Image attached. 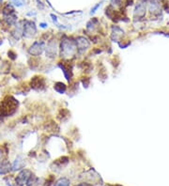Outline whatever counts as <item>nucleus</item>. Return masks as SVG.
<instances>
[{
  "instance_id": "obj_26",
  "label": "nucleus",
  "mask_w": 169,
  "mask_h": 186,
  "mask_svg": "<svg viewBox=\"0 0 169 186\" xmlns=\"http://www.w3.org/2000/svg\"><path fill=\"white\" fill-rule=\"evenodd\" d=\"M5 154H7V153L4 151V148L1 147V148H0V162L4 160V156H5Z\"/></svg>"
},
{
  "instance_id": "obj_13",
  "label": "nucleus",
  "mask_w": 169,
  "mask_h": 186,
  "mask_svg": "<svg viewBox=\"0 0 169 186\" xmlns=\"http://www.w3.org/2000/svg\"><path fill=\"white\" fill-rule=\"evenodd\" d=\"M69 163V158L68 157H61L58 160H56L55 162H53L51 164V167L55 170H58V169H63V167H65L66 165Z\"/></svg>"
},
{
  "instance_id": "obj_10",
  "label": "nucleus",
  "mask_w": 169,
  "mask_h": 186,
  "mask_svg": "<svg viewBox=\"0 0 169 186\" xmlns=\"http://www.w3.org/2000/svg\"><path fill=\"white\" fill-rule=\"evenodd\" d=\"M45 79L42 76H34L30 80V88L35 91H42L45 89Z\"/></svg>"
},
{
  "instance_id": "obj_6",
  "label": "nucleus",
  "mask_w": 169,
  "mask_h": 186,
  "mask_svg": "<svg viewBox=\"0 0 169 186\" xmlns=\"http://www.w3.org/2000/svg\"><path fill=\"white\" fill-rule=\"evenodd\" d=\"M74 39H75V44L77 47V54L83 55L87 50L90 49L91 42L86 37L78 36L76 38H74Z\"/></svg>"
},
{
  "instance_id": "obj_19",
  "label": "nucleus",
  "mask_w": 169,
  "mask_h": 186,
  "mask_svg": "<svg viewBox=\"0 0 169 186\" xmlns=\"http://www.w3.org/2000/svg\"><path fill=\"white\" fill-rule=\"evenodd\" d=\"M54 89H55L59 94H64L67 91V86L62 82H57L54 85Z\"/></svg>"
},
{
  "instance_id": "obj_2",
  "label": "nucleus",
  "mask_w": 169,
  "mask_h": 186,
  "mask_svg": "<svg viewBox=\"0 0 169 186\" xmlns=\"http://www.w3.org/2000/svg\"><path fill=\"white\" fill-rule=\"evenodd\" d=\"M19 103L12 96H7L0 103V117H10L17 111Z\"/></svg>"
},
{
  "instance_id": "obj_15",
  "label": "nucleus",
  "mask_w": 169,
  "mask_h": 186,
  "mask_svg": "<svg viewBox=\"0 0 169 186\" xmlns=\"http://www.w3.org/2000/svg\"><path fill=\"white\" fill-rule=\"evenodd\" d=\"M3 20L8 26H14L18 22V16L16 14V12H13L11 14L3 16Z\"/></svg>"
},
{
  "instance_id": "obj_32",
  "label": "nucleus",
  "mask_w": 169,
  "mask_h": 186,
  "mask_svg": "<svg viewBox=\"0 0 169 186\" xmlns=\"http://www.w3.org/2000/svg\"><path fill=\"white\" fill-rule=\"evenodd\" d=\"M0 137H1V135H0Z\"/></svg>"
},
{
  "instance_id": "obj_30",
  "label": "nucleus",
  "mask_w": 169,
  "mask_h": 186,
  "mask_svg": "<svg viewBox=\"0 0 169 186\" xmlns=\"http://www.w3.org/2000/svg\"><path fill=\"white\" fill-rule=\"evenodd\" d=\"M26 15H28V16H31V15H36V12H32V11H30V12H28V13H26Z\"/></svg>"
},
{
  "instance_id": "obj_23",
  "label": "nucleus",
  "mask_w": 169,
  "mask_h": 186,
  "mask_svg": "<svg viewBox=\"0 0 169 186\" xmlns=\"http://www.w3.org/2000/svg\"><path fill=\"white\" fill-rule=\"evenodd\" d=\"M11 2L15 7H18V8H20V7H22V6L25 5V0H11Z\"/></svg>"
},
{
  "instance_id": "obj_22",
  "label": "nucleus",
  "mask_w": 169,
  "mask_h": 186,
  "mask_svg": "<svg viewBox=\"0 0 169 186\" xmlns=\"http://www.w3.org/2000/svg\"><path fill=\"white\" fill-rule=\"evenodd\" d=\"M71 182L67 178H60L55 183V186H70Z\"/></svg>"
},
{
  "instance_id": "obj_14",
  "label": "nucleus",
  "mask_w": 169,
  "mask_h": 186,
  "mask_svg": "<svg viewBox=\"0 0 169 186\" xmlns=\"http://www.w3.org/2000/svg\"><path fill=\"white\" fill-rule=\"evenodd\" d=\"M12 171V164L8 160L0 162V175H7Z\"/></svg>"
},
{
  "instance_id": "obj_12",
  "label": "nucleus",
  "mask_w": 169,
  "mask_h": 186,
  "mask_svg": "<svg viewBox=\"0 0 169 186\" xmlns=\"http://www.w3.org/2000/svg\"><path fill=\"white\" fill-rule=\"evenodd\" d=\"M147 7L151 14L157 15L161 12V4L159 0H147Z\"/></svg>"
},
{
  "instance_id": "obj_31",
  "label": "nucleus",
  "mask_w": 169,
  "mask_h": 186,
  "mask_svg": "<svg viewBox=\"0 0 169 186\" xmlns=\"http://www.w3.org/2000/svg\"><path fill=\"white\" fill-rule=\"evenodd\" d=\"M2 3H3V0H0V5H2Z\"/></svg>"
},
{
  "instance_id": "obj_8",
  "label": "nucleus",
  "mask_w": 169,
  "mask_h": 186,
  "mask_svg": "<svg viewBox=\"0 0 169 186\" xmlns=\"http://www.w3.org/2000/svg\"><path fill=\"white\" fill-rule=\"evenodd\" d=\"M32 174H33L32 171L28 168H24L22 170H20L15 178V183L17 184V186L25 185L26 182H28V180L30 178V176Z\"/></svg>"
},
{
  "instance_id": "obj_5",
  "label": "nucleus",
  "mask_w": 169,
  "mask_h": 186,
  "mask_svg": "<svg viewBox=\"0 0 169 186\" xmlns=\"http://www.w3.org/2000/svg\"><path fill=\"white\" fill-rule=\"evenodd\" d=\"M37 25L35 22L31 20H24V38L25 39H33L37 35Z\"/></svg>"
},
{
  "instance_id": "obj_21",
  "label": "nucleus",
  "mask_w": 169,
  "mask_h": 186,
  "mask_svg": "<svg viewBox=\"0 0 169 186\" xmlns=\"http://www.w3.org/2000/svg\"><path fill=\"white\" fill-rule=\"evenodd\" d=\"M97 23H98V20L97 19H91L89 22H87L86 24V30L89 32H93L95 31V28H96V25H97Z\"/></svg>"
},
{
  "instance_id": "obj_4",
  "label": "nucleus",
  "mask_w": 169,
  "mask_h": 186,
  "mask_svg": "<svg viewBox=\"0 0 169 186\" xmlns=\"http://www.w3.org/2000/svg\"><path fill=\"white\" fill-rule=\"evenodd\" d=\"M45 46L46 43L42 39H39V41H35L28 48V55L34 57H39L40 55H42L45 51Z\"/></svg>"
},
{
  "instance_id": "obj_20",
  "label": "nucleus",
  "mask_w": 169,
  "mask_h": 186,
  "mask_svg": "<svg viewBox=\"0 0 169 186\" xmlns=\"http://www.w3.org/2000/svg\"><path fill=\"white\" fill-rule=\"evenodd\" d=\"M13 12H15V10H14V7L12 6V4H10V3L6 4V5L4 6L3 10H2V14H3V16L11 14V13H13Z\"/></svg>"
},
{
  "instance_id": "obj_18",
  "label": "nucleus",
  "mask_w": 169,
  "mask_h": 186,
  "mask_svg": "<svg viewBox=\"0 0 169 186\" xmlns=\"http://www.w3.org/2000/svg\"><path fill=\"white\" fill-rule=\"evenodd\" d=\"M25 186H43V183L40 179H39L34 174H32L28 180V182H26Z\"/></svg>"
},
{
  "instance_id": "obj_7",
  "label": "nucleus",
  "mask_w": 169,
  "mask_h": 186,
  "mask_svg": "<svg viewBox=\"0 0 169 186\" xmlns=\"http://www.w3.org/2000/svg\"><path fill=\"white\" fill-rule=\"evenodd\" d=\"M147 10V0H138V2L135 5V8L133 10V18L135 20H142L143 18H145Z\"/></svg>"
},
{
  "instance_id": "obj_29",
  "label": "nucleus",
  "mask_w": 169,
  "mask_h": 186,
  "mask_svg": "<svg viewBox=\"0 0 169 186\" xmlns=\"http://www.w3.org/2000/svg\"><path fill=\"white\" fill-rule=\"evenodd\" d=\"M47 26H48V24H46V23H40L39 24V28H46Z\"/></svg>"
},
{
  "instance_id": "obj_1",
  "label": "nucleus",
  "mask_w": 169,
  "mask_h": 186,
  "mask_svg": "<svg viewBox=\"0 0 169 186\" xmlns=\"http://www.w3.org/2000/svg\"><path fill=\"white\" fill-rule=\"evenodd\" d=\"M59 56L63 59H71L77 56L75 39L64 36L59 42Z\"/></svg>"
},
{
  "instance_id": "obj_17",
  "label": "nucleus",
  "mask_w": 169,
  "mask_h": 186,
  "mask_svg": "<svg viewBox=\"0 0 169 186\" xmlns=\"http://www.w3.org/2000/svg\"><path fill=\"white\" fill-rule=\"evenodd\" d=\"M57 66L63 71V74H64L65 78L67 79V81L70 82L71 81V69H70L69 66H67L65 63H62V62H58Z\"/></svg>"
},
{
  "instance_id": "obj_28",
  "label": "nucleus",
  "mask_w": 169,
  "mask_h": 186,
  "mask_svg": "<svg viewBox=\"0 0 169 186\" xmlns=\"http://www.w3.org/2000/svg\"><path fill=\"white\" fill-rule=\"evenodd\" d=\"M110 1L113 6H118V5H120V3H121L120 0H110Z\"/></svg>"
},
{
  "instance_id": "obj_11",
  "label": "nucleus",
  "mask_w": 169,
  "mask_h": 186,
  "mask_svg": "<svg viewBox=\"0 0 169 186\" xmlns=\"http://www.w3.org/2000/svg\"><path fill=\"white\" fill-rule=\"evenodd\" d=\"M124 36V31L123 29L118 25H113L111 28V36L110 39L112 42H119V41Z\"/></svg>"
},
{
  "instance_id": "obj_3",
  "label": "nucleus",
  "mask_w": 169,
  "mask_h": 186,
  "mask_svg": "<svg viewBox=\"0 0 169 186\" xmlns=\"http://www.w3.org/2000/svg\"><path fill=\"white\" fill-rule=\"evenodd\" d=\"M45 57L50 59H55L59 54V42L56 39H50L45 46Z\"/></svg>"
},
{
  "instance_id": "obj_9",
  "label": "nucleus",
  "mask_w": 169,
  "mask_h": 186,
  "mask_svg": "<svg viewBox=\"0 0 169 186\" xmlns=\"http://www.w3.org/2000/svg\"><path fill=\"white\" fill-rule=\"evenodd\" d=\"M10 36L16 42H19L20 39L24 38V20L18 21L17 24L13 26V29L10 32Z\"/></svg>"
},
{
  "instance_id": "obj_24",
  "label": "nucleus",
  "mask_w": 169,
  "mask_h": 186,
  "mask_svg": "<svg viewBox=\"0 0 169 186\" xmlns=\"http://www.w3.org/2000/svg\"><path fill=\"white\" fill-rule=\"evenodd\" d=\"M8 56L10 57V59H11V60H15V59L17 58V55H16V53L13 51V50H10L8 52Z\"/></svg>"
},
{
  "instance_id": "obj_27",
  "label": "nucleus",
  "mask_w": 169,
  "mask_h": 186,
  "mask_svg": "<svg viewBox=\"0 0 169 186\" xmlns=\"http://www.w3.org/2000/svg\"><path fill=\"white\" fill-rule=\"evenodd\" d=\"M131 44V42H128L127 43H122V42H118V45H119V47L121 48V49H125V48H127L128 46H129Z\"/></svg>"
},
{
  "instance_id": "obj_25",
  "label": "nucleus",
  "mask_w": 169,
  "mask_h": 186,
  "mask_svg": "<svg viewBox=\"0 0 169 186\" xmlns=\"http://www.w3.org/2000/svg\"><path fill=\"white\" fill-rule=\"evenodd\" d=\"M101 3H103V2H99L97 5H95V6L93 7V8L91 9V10H90V14H94V13H95V12L97 11V10L101 6Z\"/></svg>"
},
{
  "instance_id": "obj_16",
  "label": "nucleus",
  "mask_w": 169,
  "mask_h": 186,
  "mask_svg": "<svg viewBox=\"0 0 169 186\" xmlns=\"http://www.w3.org/2000/svg\"><path fill=\"white\" fill-rule=\"evenodd\" d=\"M25 167V161L21 155H19L16 157V159L14 160L12 164V171H20L24 169Z\"/></svg>"
}]
</instances>
